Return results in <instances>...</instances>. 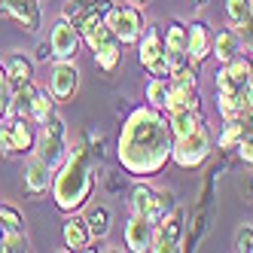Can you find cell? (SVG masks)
<instances>
[{
    "label": "cell",
    "mask_w": 253,
    "mask_h": 253,
    "mask_svg": "<svg viewBox=\"0 0 253 253\" xmlns=\"http://www.w3.org/2000/svg\"><path fill=\"white\" fill-rule=\"evenodd\" d=\"M174 150V131L168 113L156 110L150 104L131 107L122 119L119 140H116V159L122 171L134 180H150L165 171Z\"/></svg>",
    "instance_id": "obj_1"
},
{
    "label": "cell",
    "mask_w": 253,
    "mask_h": 253,
    "mask_svg": "<svg viewBox=\"0 0 253 253\" xmlns=\"http://www.w3.org/2000/svg\"><path fill=\"white\" fill-rule=\"evenodd\" d=\"M95 156L88 153V147L83 140H77L74 147L67 150L64 162L52 174V202L61 213H77L88 205V198L95 195Z\"/></svg>",
    "instance_id": "obj_2"
},
{
    "label": "cell",
    "mask_w": 253,
    "mask_h": 253,
    "mask_svg": "<svg viewBox=\"0 0 253 253\" xmlns=\"http://www.w3.org/2000/svg\"><path fill=\"white\" fill-rule=\"evenodd\" d=\"M211 153H213L211 131L205 128V125H198L195 131L174 137L171 162H174V165H180V168H186V171H195V168H202L205 162L211 159Z\"/></svg>",
    "instance_id": "obj_3"
},
{
    "label": "cell",
    "mask_w": 253,
    "mask_h": 253,
    "mask_svg": "<svg viewBox=\"0 0 253 253\" xmlns=\"http://www.w3.org/2000/svg\"><path fill=\"white\" fill-rule=\"evenodd\" d=\"M104 22H107V28L113 31V37L122 46L137 43V37L143 34V28H147V22H143V9L134 6V3H113L104 12Z\"/></svg>",
    "instance_id": "obj_4"
},
{
    "label": "cell",
    "mask_w": 253,
    "mask_h": 253,
    "mask_svg": "<svg viewBox=\"0 0 253 253\" xmlns=\"http://www.w3.org/2000/svg\"><path fill=\"white\" fill-rule=\"evenodd\" d=\"M67 125H64V119L55 113L46 125H40V131H37V147H34V153H37L46 165L55 171L61 162H64V156H67Z\"/></svg>",
    "instance_id": "obj_5"
},
{
    "label": "cell",
    "mask_w": 253,
    "mask_h": 253,
    "mask_svg": "<svg viewBox=\"0 0 253 253\" xmlns=\"http://www.w3.org/2000/svg\"><path fill=\"white\" fill-rule=\"evenodd\" d=\"M186 220H189L186 208H183V205H174V208L153 226V244H150V250H153V253L180 250V244H183V235H186Z\"/></svg>",
    "instance_id": "obj_6"
},
{
    "label": "cell",
    "mask_w": 253,
    "mask_h": 253,
    "mask_svg": "<svg viewBox=\"0 0 253 253\" xmlns=\"http://www.w3.org/2000/svg\"><path fill=\"white\" fill-rule=\"evenodd\" d=\"M49 46H52V58L55 61H74L80 46H83L80 28H74L67 19H58L49 31Z\"/></svg>",
    "instance_id": "obj_7"
},
{
    "label": "cell",
    "mask_w": 253,
    "mask_h": 253,
    "mask_svg": "<svg viewBox=\"0 0 253 253\" xmlns=\"http://www.w3.org/2000/svg\"><path fill=\"white\" fill-rule=\"evenodd\" d=\"M52 174H55V171H52L37 153H31L25 159V171H22V186H25L28 198H43V195H49V189H52Z\"/></svg>",
    "instance_id": "obj_8"
},
{
    "label": "cell",
    "mask_w": 253,
    "mask_h": 253,
    "mask_svg": "<svg viewBox=\"0 0 253 253\" xmlns=\"http://www.w3.org/2000/svg\"><path fill=\"white\" fill-rule=\"evenodd\" d=\"M0 12L12 19L22 31L28 34H37L43 25V9H40V0H0Z\"/></svg>",
    "instance_id": "obj_9"
},
{
    "label": "cell",
    "mask_w": 253,
    "mask_h": 253,
    "mask_svg": "<svg viewBox=\"0 0 253 253\" xmlns=\"http://www.w3.org/2000/svg\"><path fill=\"white\" fill-rule=\"evenodd\" d=\"M162 43H165V55L171 58V74L183 64L189 61V25H183L180 19H171L165 25V31H162Z\"/></svg>",
    "instance_id": "obj_10"
},
{
    "label": "cell",
    "mask_w": 253,
    "mask_h": 253,
    "mask_svg": "<svg viewBox=\"0 0 253 253\" xmlns=\"http://www.w3.org/2000/svg\"><path fill=\"white\" fill-rule=\"evenodd\" d=\"M213 202H198L195 213L186 220V235H183V244H180V250H198V244H202L208 238V232L213 226Z\"/></svg>",
    "instance_id": "obj_11"
},
{
    "label": "cell",
    "mask_w": 253,
    "mask_h": 253,
    "mask_svg": "<svg viewBox=\"0 0 253 253\" xmlns=\"http://www.w3.org/2000/svg\"><path fill=\"white\" fill-rule=\"evenodd\" d=\"M46 88L52 92V98H55L58 104L70 101V98L77 95V88H80V70H77V64L74 61H55Z\"/></svg>",
    "instance_id": "obj_12"
},
{
    "label": "cell",
    "mask_w": 253,
    "mask_h": 253,
    "mask_svg": "<svg viewBox=\"0 0 253 253\" xmlns=\"http://www.w3.org/2000/svg\"><path fill=\"white\" fill-rule=\"evenodd\" d=\"M113 6V0H67L61 9V19H67L74 28H83V22H88L92 15H104Z\"/></svg>",
    "instance_id": "obj_13"
},
{
    "label": "cell",
    "mask_w": 253,
    "mask_h": 253,
    "mask_svg": "<svg viewBox=\"0 0 253 253\" xmlns=\"http://www.w3.org/2000/svg\"><path fill=\"white\" fill-rule=\"evenodd\" d=\"M211 46H213V31L205 19H195L189 25V61L202 64L205 58H211Z\"/></svg>",
    "instance_id": "obj_14"
},
{
    "label": "cell",
    "mask_w": 253,
    "mask_h": 253,
    "mask_svg": "<svg viewBox=\"0 0 253 253\" xmlns=\"http://www.w3.org/2000/svg\"><path fill=\"white\" fill-rule=\"evenodd\" d=\"M153 244V223L140 213H131V220L125 223V247L134 253H147Z\"/></svg>",
    "instance_id": "obj_15"
},
{
    "label": "cell",
    "mask_w": 253,
    "mask_h": 253,
    "mask_svg": "<svg viewBox=\"0 0 253 253\" xmlns=\"http://www.w3.org/2000/svg\"><path fill=\"white\" fill-rule=\"evenodd\" d=\"M61 238H64V247L67 250H85L92 244V232H88V223L85 216H77V213H67V220L61 226Z\"/></svg>",
    "instance_id": "obj_16"
},
{
    "label": "cell",
    "mask_w": 253,
    "mask_h": 253,
    "mask_svg": "<svg viewBox=\"0 0 253 253\" xmlns=\"http://www.w3.org/2000/svg\"><path fill=\"white\" fill-rule=\"evenodd\" d=\"M177 110H202L198 85H192V83H174L171 80V95H168L165 113H177Z\"/></svg>",
    "instance_id": "obj_17"
},
{
    "label": "cell",
    "mask_w": 253,
    "mask_h": 253,
    "mask_svg": "<svg viewBox=\"0 0 253 253\" xmlns=\"http://www.w3.org/2000/svg\"><path fill=\"white\" fill-rule=\"evenodd\" d=\"M162 55H165V43H162V31L156 25H147L143 28V34L137 37V58L143 67H150L153 61H159Z\"/></svg>",
    "instance_id": "obj_18"
},
{
    "label": "cell",
    "mask_w": 253,
    "mask_h": 253,
    "mask_svg": "<svg viewBox=\"0 0 253 253\" xmlns=\"http://www.w3.org/2000/svg\"><path fill=\"white\" fill-rule=\"evenodd\" d=\"M241 37L235 34L232 28L220 31V34H213V46H211V55L216 58V64H229L235 55H241Z\"/></svg>",
    "instance_id": "obj_19"
},
{
    "label": "cell",
    "mask_w": 253,
    "mask_h": 253,
    "mask_svg": "<svg viewBox=\"0 0 253 253\" xmlns=\"http://www.w3.org/2000/svg\"><path fill=\"white\" fill-rule=\"evenodd\" d=\"M34 95H37V85H34V80L25 83V85H15L12 92H9V107H6V116H3V119H28Z\"/></svg>",
    "instance_id": "obj_20"
},
{
    "label": "cell",
    "mask_w": 253,
    "mask_h": 253,
    "mask_svg": "<svg viewBox=\"0 0 253 253\" xmlns=\"http://www.w3.org/2000/svg\"><path fill=\"white\" fill-rule=\"evenodd\" d=\"M85 223H88V232H92V238L104 241L107 235L113 229V211L107 205H85Z\"/></svg>",
    "instance_id": "obj_21"
},
{
    "label": "cell",
    "mask_w": 253,
    "mask_h": 253,
    "mask_svg": "<svg viewBox=\"0 0 253 253\" xmlns=\"http://www.w3.org/2000/svg\"><path fill=\"white\" fill-rule=\"evenodd\" d=\"M80 37H83V43L88 46V49H98V46H104V43H110V40H116L113 37V31L107 28V22H104V15H92L88 22H83V28H80Z\"/></svg>",
    "instance_id": "obj_22"
},
{
    "label": "cell",
    "mask_w": 253,
    "mask_h": 253,
    "mask_svg": "<svg viewBox=\"0 0 253 253\" xmlns=\"http://www.w3.org/2000/svg\"><path fill=\"white\" fill-rule=\"evenodd\" d=\"M12 128V140H15V156H31L37 147V131H34L31 119H6Z\"/></svg>",
    "instance_id": "obj_23"
},
{
    "label": "cell",
    "mask_w": 253,
    "mask_h": 253,
    "mask_svg": "<svg viewBox=\"0 0 253 253\" xmlns=\"http://www.w3.org/2000/svg\"><path fill=\"white\" fill-rule=\"evenodd\" d=\"M3 67H6V77H9V88H15V85H25V83H31L34 80V58H28V55H9L6 61H3Z\"/></svg>",
    "instance_id": "obj_24"
},
{
    "label": "cell",
    "mask_w": 253,
    "mask_h": 253,
    "mask_svg": "<svg viewBox=\"0 0 253 253\" xmlns=\"http://www.w3.org/2000/svg\"><path fill=\"white\" fill-rule=\"evenodd\" d=\"M55 104H58V101L52 98L49 88H37V95H34V101H31V113H28V119L40 128V125H46L52 116H55Z\"/></svg>",
    "instance_id": "obj_25"
},
{
    "label": "cell",
    "mask_w": 253,
    "mask_h": 253,
    "mask_svg": "<svg viewBox=\"0 0 253 253\" xmlns=\"http://www.w3.org/2000/svg\"><path fill=\"white\" fill-rule=\"evenodd\" d=\"M168 122H171L174 137H180V134L195 131L198 125H205V113L202 110H177V113H168Z\"/></svg>",
    "instance_id": "obj_26"
},
{
    "label": "cell",
    "mask_w": 253,
    "mask_h": 253,
    "mask_svg": "<svg viewBox=\"0 0 253 253\" xmlns=\"http://www.w3.org/2000/svg\"><path fill=\"white\" fill-rule=\"evenodd\" d=\"M95 64L98 70H104V74H113V70L122 64V43L119 40H110L95 49Z\"/></svg>",
    "instance_id": "obj_27"
},
{
    "label": "cell",
    "mask_w": 253,
    "mask_h": 253,
    "mask_svg": "<svg viewBox=\"0 0 253 253\" xmlns=\"http://www.w3.org/2000/svg\"><path fill=\"white\" fill-rule=\"evenodd\" d=\"M244 128H247V119H223L220 137H216V147H220V153H229V150L238 147Z\"/></svg>",
    "instance_id": "obj_28"
},
{
    "label": "cell",
    "mask_w": 253,
    "mask_h": 253,
    "mask_svg": "<svg viewBox=\"0 0 253 253\" xmlns=\"http://www.w3.org/2000/svg\"><path fill=\"white\" fill-rule=\"evenodd\" d=\"M143 95H147V104L156 107V110L165 113V107H168V95H171V80L165 77H153L147 83V88H143Z\"/></svg>",
    "instance_id": "obj_29"
},
{
    "label": "cell",
    "mask_w": 253,
    "mask_h": 253,
    "mask_svg": "<svg viewBox=\"0 0 253 253\" xmlns=\"http://www.w3.org/2000/svg\"><path fill=\"white\" fill-rule=\"evenodd\" d=\"M153 202H156V189L150 183H137L131 189V198H128V211L131 213H140V216H150Z\"/></svg>",
    "instance_id": "obj_30"
},
{
    "label": "cell",
    "mask_w": 253,
    "mask_h": 253,
    "mask_svg": "<svg viewBox=\"0 0 253 253\" xmlns=\"http://www.w3.org/2000/svg\"><path fill=\"white\" fill-rule=\"evenodd\" d=\"M226 67V74H229V80L235 83V85H238V88H244L247 85V80L253 77V64H250V55H244V52H241V55H235L229 64H223Z\"/></svg>",
    "instance_id": "obj_31"
},
{
    "label": "cell",
    "mask_w": 253,
    "mask_h": 253,
    "mask_svg": "<svg viewBox=\"0 0 253 253\" xmlns=\"http://www.w3.org/2000/svg\"><path fill=\"white\" fill-rule=\"evenodd\" d=\"M216 95H220V98H216V107H220V116H223V119H247V113H244V104H241L238 92H235V95L216 92Z\"/></svg>",
    "instance_id": "obj_32"
},
{
    "label": "cell",
    "mask_w": 253,
    "mask_h": 253,
    "mask_svg": "<svg viewBox=\"0 0 253 253\" xmlns=\"http://www.w3.org/2000/svg\"><path fill=\"white\" fill-rule=\"evenodd\" d=\"M174 198H177V195H174L171 189H156V202H153V211H150V216H147V220H150L153 226H156V223L162 220V216H165V213L177 205Z\"/></svg>",
    "instance_id": "obj_33"
},
{
    "label": "cell",
    "mask_w": 253,
    "mask_h": 253,
    "mask_svg": "<svg viewBox=\"0 0 253 253\" xmlns=\"http://www.w3.org/2000/svg\"><path fill=\"white\" fill-rule=\"evenodd\" d=\"M0 229H3V232H25V220H22L19 208L0 205Z\"/></svg>",
    "instance_id": "obj_34"
},
{
    "label": "cell",
    "mask_w": 253,
    "mask_h": 253,
    "mask_svg": "<svg viewBox=\"0 0 253 253\" xmlns=\"http://www.w3.org/2000/svg\"><path fill=\"white\" fill-rule=\"evenodd\" d=\"M223 6H226V19H229V28L232 25H238L247 19V12L253 6V0H223Z\"/></svg>",
    "instance_id": "obj_35"
},
{
    "label": "cell",
    "mask_w": 253,
    "mask_h": 253,
    "mask_svg": "<svg viewBox=\"0 0 253 253\" xmlns=\"http://www.w3.org/2000/svg\"><path fill=\"white\" fill-rule=\"evenodd\" d=\"M232 250H238V253H253V226L244 223L235 229L232 235Z\"/></svg>",
    "instance_id": "obj_36"
},
{
    "label": "cell",
    "mask_w": 253,
    "mask_h": 253,
    "mask_svg": "<svg viewBox=\"0 0 253 253\" xmlns=\"http://www.w3.org/2000/svg\"><path fill=\"white\" fill-rule=\"evenodd\" d=\"M19 250H28V235L25 232H3L0 253H19Z\"/></svg>",
    "instance_id": "obj_37"
},
{
    "label": "cell",
    "mask_w": 253,
    "mask_h": 253,
    "mask_svg": "<svg viewBox=\"0 0 253 253\" xmlns=\"http://www.w3.org/2000/svg\"><path fill=\"white\" fill-rule=\"evenodd\" d=\"M238 159L244 162L247 168H253V122H247V128H244V134H241V140H238Z\"/></svg>",
    "instance_id": "obj_38"
},
{
    "label": "cell",
    "mask_w": 253,
    "mask_h": 253,
    "mask_svg": "<svg viewBox=\"0 0 253 253\" xmlns=\"http://www.w3.org/2000/svg\"><path fill=\"white\" fill-rule=\"evenodd\" d=\"M198 67L202 64H195V61H183L174 74L168 77V80H174V83H192V85H198Z\"/></svg>",
    "instance_id": "obj_39"
},
{
    "label": "cell",
    "mask_w": 253,
    "mask_h": 253,
    "mask_svg": "<svg viewBox=\"0 0 253 253\" xmlns=\"http://www.w3.org/2000/svg\"><path fill=\"white\" fill-rule=\"evenodd\" d=\"M83 143L88 147V153L95 156V162H104V150H107V137H104V134L85 131V134H83Z\"/></svg>",
    "instance_id": "obj_40"
},
{
    "label": "cell",
    "mask_w": 253,
    "mask_h": 253,
    "mask_svg": "<svg viewBox=\"0 0 253 253\" xmlns=\"http://www.w3.org/2000/svg\"><path fill=\"white\" fill-rule=\"evenodd\" d=\"M232 31L241 37V43L253 52V6H250V12H247V19L244 22H238V25H232Z\"/></svg>",
    "instance_id": "obj_41"
},
{
    "label": "cell",
    "mask_w": 253,
    "mask_h": 253,
    "mask_svg": "<svg viewBox=\"0 0 253 253\" xmlns=\"http://www.w3.org/2000/svg\"><path fill=\"white\" fill-rule=\"evenodd\" d=\"M0 156H3V159H12V156H15V140H12L9 122L0 125Z\"/></svg>",
    "instance_id": "obj_42"
},
{
    "label": "cell",
    "mask_w": 253,
    "mask_h": 253,
    "mask_svg": "<svg viewBox=\"0 0 253 253\" xmlns=\"http://www.w3.org/2000/svg\"><path fill=\"white\" fill-rule=\"evenodd\" d=\"M9 77H6V67H3V61H0V122H3V116H6V107H9Z\"/></svg>",
    "instance_id": "obj_43"
},
{
    "label": "cell",
    "mask_w": 253,
    "mask_h": 253,
    "mask_svg": "<svg viewBox=\"0 0 253 253\" xmlns=\"http://www.w3.org/2000/svg\"><path fill=\"white\" fill-rule=\"evenodd\" d=\"M49 58H52V46H49V40H40V43H37V49H34V64L49 61Z\"/></svg>",
    "instance_id": "obj_44"
},
{
    "label": "cell",
    "mask_w": 253,
    "mask_h": 253,
    "mask_svg": "<svg viewBox=\"0 0 253 253\" xmlns=\"http://www.w3.org/2000/svg\"><path fill=\"white\" fill-rule=\"evenodd\" d=\"M116 113H128V101H125V98H119V104H116Z\"/></svg>",
    "instance_id": "obj_45"
},
{
    "label": "cell",
    "mask_w": 253,
    "mask_h": 253,
    "mask_svg": "<svg viewBox=\"0 0 253 253\" xmlns=\"http://www.w3.org/2000/svg\"><path fill=\"white\" fill-rule=\"evenodd\" d=\"M247 198L253 202V174H250V180H247Z\"/></svg>",
    "instance_id": "obj_46"
},
{
    "label": "cell",
    "mask_w": 253,
    "mask_h": 253,
    "mask_svg": "<svg viewBox=\"0 0 253 253\" xmlns=\"http://www.w3.org/2000/svg\"><path fill=\"white\" fill-rule=\"evenodd\" d=\"M128 3H134V6H140V9H143V6L150 3V0H128Z\"/></svg>",
    "instance_id": "obj_47"
},
{
    "label": "cell",
    "mask_w": 253,
    "mask_h": 253,
    "mask_svg": "<svg viewBox=\"0 0 253 253\" xmlns=\"http://www.w3.org/2000/svg\"><path fill=\"white\" fill-rule=\"evenodd\" d=\"M192 3H195V6H208V0H192Z\"/></svg>",
    "instance_id": "obj_48"
}]
</instances>
